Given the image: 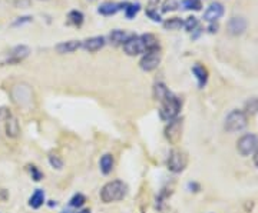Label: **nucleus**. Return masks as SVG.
<instances>
[{
    "instance_id": "f257e3e1",
    "label": "nucleus",
    "mask_w": 258,
    "mask_h": 213,
    "mask_svg": "<svg viewBox=\"0 0 258 213\" xmlns=\"http://www.w3.org/2000/svg\"><path fill=\"white\" fill-rule=\"evenodd\" d=\"M154 94H155V99L161 103L159 118L164 122H171L176 119L179 115V111H181V100L176 97L175 94L169 92L164 83L155 84Z\"/></svg>"
},
{
    "instance_id": "f03ea898",
    "label": "nucleus",
    "mask_w": 258,
    "mask_h": 213,
    "mask_svg": "<svg viewBox=\"0 0 258 213\" xmlns=\"http://www.w3.org/2000/svg\"><path fill=\"white\" fill-rule=\"evenodd\" d=\"M128 193V186L125 185L122 180H111L105 183L101 189V200L103 203H113L119 202Z\"/></svg>"
},
{
    "instance_id": "7ed1b4c3",
    "label": "nucleus",
    "mask_w": 258,
    "mask_h": 213,
    "mask_svg": "<svg viewBox=\"0 0 258 213\" xmlns=\"http://www.w3.org/2000/svg\"><path fill=\"white\" fill-rule=\"evenodd\" d=\"M248 123V116L244 111H232L228 113V116L225 118L224 122V129L227 130L228 133H235V132H241L242 129L247 128Z\"/></svg>"
},
{
    "instance_id": "20e7f679",
    "label": "nucleus",
    "mask_w": 258,
    "mask_h": 213,
    "mask_svg": "<svg viewBox=\"0 0 258 213\" xmlns=\"http://www.w3.org/2000/svg\"><path fill=\"white\" fill-rule=\"evenodd\" d=\"M188 165V156L184 150L181 149H172L168 155V160H166V166L168 170L172 173H181L184 172L185 167Z\"/></svg>"
},
{
    "instance_id": "39448f33",
    "label": "nucleus",
    "mask_w": 258,
    "mask_h": 213,
    "mask_svg": "<svg viewBox=\"0 0 258 213\" xmlns=\"http://www.w3.org/2000/svg\"><path fill=\"white\" fill-rule=\"evenodd\" d=\"M258 149V136L254 133H245L240 139L237 140V150L241 156L247 158L254 155V152Z\"/></svg>"
},
{
    "instance_id": "423d86ee",
    "label": "nucleus",
    "mask_w": 258,
    "mask_h": 213,
    "mask_svg": "<svg viewBox=\"0 0 258 213\" xmlns=\"http://www.w3.org/2000/svg\"><path fill=\"white\" fill-rule=\"evenodd\" d=\"M123 50H125V53L129 56H138L142 55V53L145 55L147 52H149L144 35H142V36H135V35H132V36L129 37L128 40L123 43Z\"/></svg>"
},
{
    "instance_id": "0eeeda50",
    "label": "nucleus",
    "mask_w": 258,
    "mask_h": 213,
    "mask_svg": "<svg viewBox=\"0 0 258 213\" xmlns=\"http://www.w3.org/2000/svg\"><path fill=\"white\" fill-rule=\"evenodd\" d=\"M164 133H165V139L171 145H178V142L181 140V136H182V121L176 118L174 121L168 122Z\"/></svg>"
},
{
    "instance_id": "6e6552de",
    "label": "nucleus",
    "mask_w": 258,
    "mask_h": 213,
    "mask_svg": "<svg viewBox=\"0 0 258 213\" xmlns=\"http://www.w3.org/2000/svg\"><path fill=\"white\" fill-rule=\"evenodd\" d=\"M161 49H155V50H149L147 52L144 57L141 59V62H139V66H141V69L142 70H145V72H152V70H155L159 63H161Z\"/></svg>"
},
{
    "instance_id": "1a4fd4ad",
    "label": "nucleus",
    "mask_w": 258,
    "mask_h": 213,
    "mask_svg": "<svg viewBox=\"0 0 258 213\" xmlns=\"http://www.w3.org/2000/svg\"><path fill=\"white\" fill-rule=\"evenodd\" d=\"M30 53V49L28 46H16L8 56L6 62L5 63H9V65H16L19 62H22L23 59H26Z\"/></svg>"
},
{
    "instance_id": "9d476101",
    "label": "nucleus",
    "mask_w": 258,
    "mask_h": 213,
    "mask_svg": "<svg viewBox=\"0 0 258 213\" xmlns=\"http://www.w3.org/2000/svg\"><path fill=\"white\" fill-rule=\"evenodd\" d=\"M222 15H224V6L221 3L215 2V3H211L210 8L204 13V19L210 23H215L218 19L222 18Z\"/></svg>"
},
{
    "instance_id": "9b49d317",
    "label": "nucleus",
    "mask_w": 258,
    "mask_h": 213,
    "mask_svg": "<svg viewBox=\"0 0 258 213\" xmlns=\"http://www.w3.org/2000/svg\"><path fill=\"white\" fill-rule=\"evenodd\" d=\"M5 123V129H6V136L10 139H16L20 135V125H19L18 119L15 116L10 115L9 118L6 119Z\"/></svg>"
},
{
    "instance_id": "f8f14e48",
    "label": "nucleus",
    "mask_w": 258,
    "mask_h": 213,
    "mask_svg": "<svg viewBox=\"0 0 258 213\" xmlns=\"http://www.w3.org/2000/svg\"><path fill=\"white\" fill-rule=\"evenodd\" d=\"M103 46H105V37L102 36L91 37V39H86L85 42H82V47L86 49L88 52H98Z\"/></svg>"
},
{
    "instance_id": "ddd939ff",
    "label": "nucleus",
    "mask_w": 258,
    "mask_h": 213,
    "mask_svg": "<svg viewBox=\"0 0 258 213\" xmlns=\"http://www.w3.org/2000/svg\"><path fill=\"white\" fill-rule=\"evenodd\" d=\"M45 200H46V197H45V192L42 190V189H36L32 196L29 197V206L32 207V209H40L43 204H45Z\"/></svg>"
},
{
    "instance_id": "4468645a",
    "label": "nucleus",
    "mask_w": 258,
    "mask_h": 213,
    "mask_svg": "<svg viewBox=\"0 0 258 213\" xmlns=\"http://www.w3.org/2000/svg\"><path fill=\"white\" fill-rule=\"evenodd\" d=\"M192 73L197 77V80H198V86L204 87L207 84V80H208V72H207V69L201 63H195L192 66Z\"/></svg>"
},
{
    "instance_id": "2eb2a0df",
    "label": "nucleus",
    "mask_w": 258,
    "mask_h": 213,
    "mask_svg": "<svg viewBox=\"0 0 258 213\" xmlns=\"http://www.w3.org/2000/svg\"><path fill=\"white\" fill-rule=\"evenodd\" d=\"M115 166V159L112 156L111 153H105L99 160V167H101V172L103 175H109L113 170Z\"/></svg>"
},
{
    "instance_id": "dca6fc26",
    "label": "nucleus",
    "mask_w": 258,
    "mask_h": 213,
    "mask_svg": "<svg viewBox=\"0 0 258 213\" xmlns=\"http://www.w3.org/2000/svg\"><path fill=\"white\" fill-rule=\"evenodd\" d=\"M247 28V23L242 18H232L228 23V30L231 35H241Z\"/></svg>"
},
{
    "instance_id": "f3484780",
    "label": "nucleus",
    "mask_w": 258,
    "mask_h": 213,
    "mask_svg": "<svg viewBox=\"0 0 258 213\" xmlns=\"http://www.w3.org/2000/svg\"><path fill=\"white\" fill-rule=\"evenodd\" d=\"M79 47H82V42H79V40H69V42H63V43L57 45L56 50H57V53L63 55V53H72L75 50H78Z\"/></svg>"
},
{
    "instance_id": "a211bd4d",
    "label": "nucleus",
    "mask_w": 258,
    "mask_h": 213,
    "mask_svg": "<svg viewBox=\"0 0 258 213\" xmlns=\"http://www.w3.org/2000/svg\"><path fill=\"white\" fill-rule=\"evenodd\" d=\"M128 3H103L99 8V13L109 16V15H115L116 12H119L120 9H125Z\"/></svg>"
},
{
    "instance_id": "6ab92c4d",
    "label": "nucleus",
    "mask_w": 258,
    "mask_h": 213,
    "mask_svg": "<svg viewBox=\"0 0 258 213\" xmlns=\"http://www.w3.org/2000/svg\"><path fill=\"white\" fill-rule=\"evenodd\" d=\"M131 36L132 35H129L126 32H123V30H113L109 37H111V42L113 45H123Z\"/></svg>"
},
{
    "instance_id": "aec40b11",
    "label": "nucleus",
    "mask_w": 258,
    "mask_h": 213,
    "mask_svg": "<svg viewBox=\"0 0 258 213\" xmlns=\"http://www.w3.org/2000/svg\"><path fill=\"white\" fill-rule=\"evenodd\" d=\"M158 3H159V0H151L147 8V15L152 19L154 22H161V20H162V19H161V15L158 13L157 10Z\"/></svg>"
},
{
    "instance_id": "412c9836",
    "label": "nucleus",
    "mask_w": 258,
    "mask_h": 213,
    "mask_svg": "<svg viewBox=\"0 0 258 213\" xmlns=\"http://www.w3.org/2000/svg\"><path fill=\"white\" fill-rule=\"evenodd\" d=\"M164 28L166 30H179L181 28H184V22L179 18H172L164 22Z\"/></svg>"
},
{
    "instance_id": "4be33fe9",
    "label": "nucleus",
    "mask_w": 258,
    "mask_h": 213,
    "mask_svg": "<svg viewBox=\"0 0 258 213\" xmlns=\"http://www.w3.org/2000/svg\"><path fill=\"white\" fill-rule=\"evenodd\" d=\"M68 23L74 26H81L83 23V15L78 10H72L68 16Z\"/></svg>"
},
{
    "instance_id": "5701e85b",
    "label": "nucleus",
    "mask_w": 258,
    "mask_h": 213,
    "mask_svg": "<svg viewBox=\"0 0 258 213\" xmlns=\"http://www.w3.org/2000/svg\"><path fill=\"white\" fill-rule=\"evenodd\" d=\"M86 203V197L82 193H76L72 196V199L69 200V206L74 207V209H81L83 204Z\"/></svg>"
},
{
    "instance_id": "b1692460",
    "label": "nucleus",
    "mask_w": 258,
    "mask_h": 213,
    "mask_svg": "<svg viewBox=\"0 0 258 213\" xmlns=\"http://www.w3.org/2000/svg\"><path fill=\"white\" fill-rule=\"evenodd\" d=\"M181 5L185 10H201L203 8L201 0H184Z\"/></svg>"
},
{
    "instance_id": "393cba45",
    "label": "nucleus",
    "mask_w": 258,
    "mask_h": 213,
    "mask_svg": "<svg viewBox=\"0 0 258 213\" xmlns=\"http://www.w3.org/2000/svg\"><path fill=\"white\" fill-rule=\"evenodd\" d=\"M257 112H258V99L257 97H252V99H249L248 102L245 103V113L255 115Z\"/></svg>"
},
{
    "instance_id": "a878e982",
    "label": "nucleus",
    "mask_w": 258,
    "mask_h": 213,
    "mask_svg": "<svg viewBox=\"0 0 258 213\" xmlns=\"http://www.w3.org/2000/svg\"><path fill=\"white\" fill-rule=\"evenodd\" d=\"M49 165L53 167V169H57V170H60L62 167H63V160L60 159V156H57V155H49Z\"/></svg>"
},
{
    "instance_id": "bb28decb",
    "label": "nucleus",
    "mask_w": 258,
    "mask_h": 213,
    "mask_svg": "<svg viewBox=\"0 0 258 213\" xmlns=\"http://www.w3.org/2000/svg\"><path fill=\"white\" fill-rule=\"evenodd\" d=\"M28 169L30 176H32V179H33L35 182H40V180L43 179V173L39 170V167H36L35 165H30V166H28Z\"/></svg>"
},
{
    "instance_id": "cd10ccee",
    "label": "nucleus",
    "mask_w": 258,
    "mask_h": 213,
    "mask_svg": "<svg viewBox=\"0 0 258 213\" xmlns=\"http://www.w3.org/2000/svg\"><path fill=\"white\" fill-rule=\"evenodd\" d=\"M179 3L176 0H165L164 5H162V12L166 13V12H172V10L178 9Z\"/></svg>"
},
{
    "instance_id": "c85d7f7f",
    "label": "nucleus",
    "mask_w": 258,
    "mask_h": 213,
    "mask_svg": "<svg viewBox=\"0 0 258 213\" xmlns=\"http://www.w3.org/2000/svg\"><path fill=\"white\" fill-rule=\"evenodd\" d=\"M184 28L186 29L188 32H192V30H195V29L198 28V19L194 18V16L188 18L184 22Z\"/></svg>"
},
{
    "instance_id": "c756f323",
    "label": "nucleus",
    "mask_w": 258,
    "mask_h": 213,
    "mask_svg": "<svg viewBox=\"0 0 258 213\" xmlns=\"http://www.w3.org/2000/svg\"><path fill=\"white\" fill-rule=\"evenodd\" d=\"M125 12H126V18L132 19L137 13L139 12V5H134V3H128L126 5V8H125Z\"/></svg>"
},
{
    "instance_id": "7c9ffc66",
    "label": "nucleus",
    "mask_w": 258,
    "mask_h": 213,
    "mask_svg": "<svg viewBox=\"0 0 258 213\" xmlns=\"http://www.w3.org/2000/svg\"><path fill=\"white\" fill-rule=\"evenodd\" d=\"M217 30H218V25L217 23H211L210 25V32L211 33H217Z\"/></svg>"
},
{
    "instance_id": "2f4dec72",
    "label": "nucleus",
    "mask_w": 258,
    "mask_h": 213,
    "mask_svg": "<svg viewBox=\"0 0 258 213\" xmlns=\"http://www.w3.org/2000/svg\"><path fill=\"white\" fill-rule=\"evenodd\" d=\"M252 160H254V165L258 167V149L254 152V155H252Z\"/></svg>"
},
{
    "instance_id": "473e14b6",
    "label": "nucleus",
    "mask_w": 258,
    "mask_h": 213,
    "mask_svg": "<svg viewBox=\"0 0 258 213\" xmlns=\"http://www.w3.org/2000/svg\"><path fill=\"white\" fill-rule=\"evenodd\" d=\"M20 20H18L15 25H19V23H23V22H30V18H19Z\"/></svg>"
},
{
    "instance_id": "72a5a7b5",
    "label": "nucleus",
    "mask_w": 258,
    "mask_h": 213,
    "mask_svg": "<svg viewBox=\"0 0 258 213\" xmlns=\"http://www.w3.org/2000/svg\"><path fill=\"white\" fill-rule=\"evenodd\" d=\"M0 197H2L3 200L6 199V190H5V189H2V190H0Z\"/></svg>"
},
{
    "instance_id": "f704fd0d",
    "label": "nucleus",
    "mask_w": 258,
    "mask_h": 213,
    "mask_svg": "<svg viewBox=\"0 0 258 213\" xmlns=\"http://www.w3.org/2000/svg\"><path fill=\"white\" fill-rule=\"evenodd\" d=\"M72 213H91V210H89V209H82V210H76V212Z\"/></svg>"
},
{
    "instance_id": "c9c22d12",
    "label": "nucleus",
    "mask_w": 258,
    "mask_h": 213,
    "mask_svg": "<svg viewBox=\"0 0 258 213\" xmlns=\"http://www.w3.org/2000/svg\"><path fill=\"white\" fill-rule=\"evenodd\" d=\"M91 2H95V0H91Z\"/></svg>"
}]
</instances>
